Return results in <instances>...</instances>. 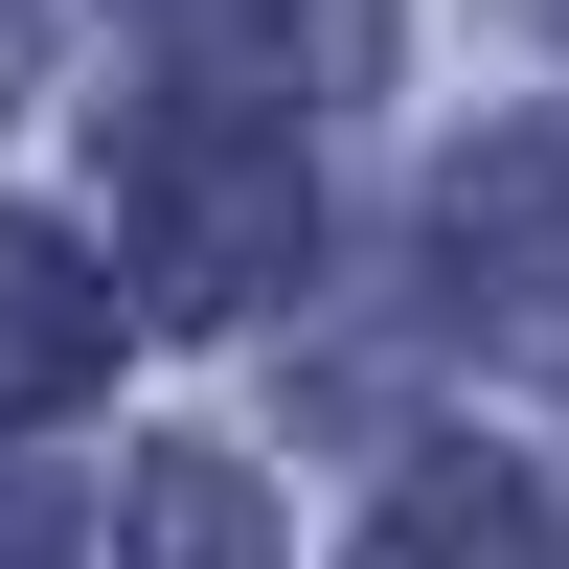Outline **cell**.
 <instances>
[{
  "mask_svg": "<svg viewBox=\"0 0 569 569\" xmlns=\"http://www.w3.org/2000/svg\"><path fill=\"white\" fill-rule=\"evenodd\" d=\"M114 251H137V319L228 342L319 273V160L251 114V91H137L114 114Z\"/></svg>",
  "mask_w": 569,
  "mask_h": 569,
  "instance_id": "6da1fadb",
  "label": "cell"
},
{
  "mask_svg": "<svg viewBox=\"0 0 569 569\" xmlns=\"http://www.w3.org/2000/svg\"><path fill=\"white\" fill-rule=\"evenodd\" d=\"M410 273H433L456 342L501 365H569V114H479L433 160V228H410Z\"/></svg>",
  "mask_w": 569,
  "mask_h": 569,
  "instance_id": "7a4b0ae2",
  "label": "cell"
},
{
  "mask_svg": "<svg viewBox=\"0 0 569 569\" xmlns=\"http://www.w3.org/2000/svg\"><path fill=\"white\" fill-rule=\"evenodd\" d=\"M91 388H114V273L46 206H0V433H46V410H91Z\"/></svg>",
  "mask_w": 569,
  "mask_h": 569,
  "instance_id": "3957f363",
  "label": "cell"
},
{
  "mask_svg": "<svg viewBox=\"0 0 569 569\" xmlns=\"http://www.w3.org/2000/svg\"><path fill=\"white\" fill-rule=\"evenodd\" d=\"M365 569H569V547H547V479H501V456H410V479L365 501Z\"/></svg>",
  "mask_w": 569,
  "mask_h": 569,
  "instance_id": "277c9868",
  "label": "cell"
},
{
  "mask_svg": "<svg viewBox=\"0 0 569 569\" xmlns=\"http://www.w3.org/2000/svg\"><path fill=\"white\" fill-rule=\"evenodd\" d=\"M114 569H297V547H273V479H251V456L182 433V456L114 479Z\"/></svg>",
  "mask_w": 569,
  "mask_h": 569,
  "instance_id": "5b68a950",
  "label": "cell"
},
{
  "mask_svg": "<svg viewBox=\"0 0 569 569\" xmlns=\"http://www.w3.org/2000/svg\"><path fill=\"white\" fill-rule=\"evenodd\" d=\"M160 23L228 46L251 114H273V91H365V69H388V0H160Z\"/></svg>",
  "mask_w": 569,
  "mask_h": 569,
  "instance_id": "8992f818",
  "label": "cell"
},
{
  "mask_svg": "<svg viewBox=\"0 0 569 569\" xmlns=\"http://www.w3.org/2000/svg\"><path fill=\"white\" fill-rule=\"evenodd\" d=\"M0 569H69V525H46V501H23V479H0Z\"/></svg>",
  "mask_w": 569,
  "mask_h": 569,
  "instance_id": "52a82bcc",
  "label": "cell"
}]
</instances>
